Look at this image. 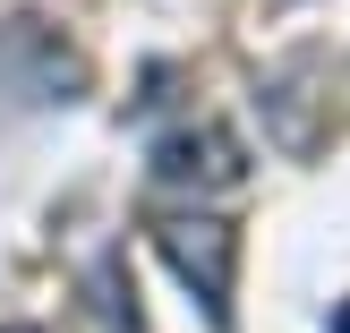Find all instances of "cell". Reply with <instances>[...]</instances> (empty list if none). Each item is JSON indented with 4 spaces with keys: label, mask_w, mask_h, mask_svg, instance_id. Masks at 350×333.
I'll return each mask as SVG.
<instances>
[{
    "label": "cell",
    "mask_w": 350,
    "mask_h": 333,
    "mask_svg": "<svg viewBox=\"0 0 350 333\" xmlns=\"http://www.w3.org/2000/svg\"><path fill=\"white\" fill-rule=\"evenodd\" d=\"M154 248H163V265L180 274L188 291H197L205 325L231 333V282H239V231L222 214H163L154 222Z\"/></svg>",
    "instance_id": "1"
},
{
    "label": "cell",
    "mask_w": 350,
    "mask_h": 333,
    "mask_svg": "<svg viewBox=\"0 0 350 333\" xmlns=\"http://www.w3.org/2000/svg\"><path fill=\"white\" fill-rule=\"evenodd\" d=\"M0 333H34V325H0Z\"/></svg>",
    "instance_id": "4"
},
{
    "label": "cell",
    "mask_w": 350,
    "mask_h": 333,
    "mask_svg": "<svg viewBox=\"0 0 350 333\" xmlns=\"http://www.w3.org/2000/svg\"><path fill=\"white\" fill-rule=\"evenodd\" d=\"M85 333H146L137 317V282L120 256H94V274H85Z\"/></svg>",
    "instance_id": "3"
},
{
    "label": "cell",
    "mask_w": 350,
    "mask_h": 333,
    "mask_svg": "<svg viewBox=\"0 0 350 333\" xmlns=\"http://www.w3.org/2000/svg\"><path fill=\"white\" fill-rule=\"evenodd\" d=\"M154 188H171V197H231V188H248V146L231 129H214V120L171 129L154 146Z\"/></svg>",
    "instance_id": "2"
}]
</instances>
